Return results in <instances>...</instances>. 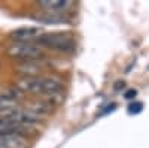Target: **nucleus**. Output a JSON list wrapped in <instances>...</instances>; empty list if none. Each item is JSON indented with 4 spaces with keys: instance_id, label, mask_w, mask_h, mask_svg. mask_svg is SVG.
Masks as SVG:
<instances>
[{
    "instance_id": "nucleus-9",
    "label": "nucleus",
    "mask_w": 149,
    "mask_h": 148,
    "mask_svg": "<svg viewBox=\"0 0 149 148\" xmlns=\"http://www.w3.org/2000/svg\"><path fill=\"white\" fill-rule=\"evenodd\" d=\"M0 148H8V147H6V145H3L2 142H0Z\"/></svg>"
},
{
    "instance_id": "nucleus-2",
    "label": "nucleus",
    "mask_w": 149,
    "mask_h": 148,
    "mask_svg": "<svg viewBox=\"0 0 149 148\" xmlns=\"http://www.w3.org/2000/svg\"><path fill=\"white\" fill-rule=\"evenodd\" d=\"M8 54L14 58H21L24 61H30L42 57L43 51L40 45H34L31 42L29 43H14L8 48Z\"/></svg>"
},
{
    "instance_id": "nucleus-3",
    "label": "nucleus",
    "mask_w": 149,
    "mask_h": 148,
    "mask_svg": "<svg viewBox=\"0 0 149 148\" xmlns=\"http://www.w3.org/2000/svg\"><path fill=\"white\" fill-rule=\"evenodd\" d=\"M42 36L40 27H19L10 33V39L15 43H29L34 39H39Z\"/></svg>"
},
{
    "instance_id": "nucleus-6",
    "label": "nucleus",
    "mask_w": 149,
    "mask_h": 148,
    "mask_svg": "<svg viewBox=\"0 0 149 148\" xmlns=\"http://www.w3.org/2000/svg\"><path fill=\"white\" fill-rule=\"evenodd\" d=\"M0 142L6 145L8 148H27L29 142L26 138H22L21 135H9V136H2Z\"/></svg>"
},
{
    "instance_id": "nucleus-8",
    "label": "nucleus",
    "mask_w": 149,
    "mask_h": 148,
    "mask_svg": "<svg viewBox=\"0 0 149 148\" xmlns=\"http://www.w3.org/2000/svg\"><path fill=\"white\" fill-rule=\"evenodd\" d=\"M136 96H137V91H136L134 88H131V90L125 91V94H124V97H125V99H128V100H131V99H134Z\"/></svg>"
},
{
    "instance_id": "nucleus-1",
    "label": "nucleus",
    "mask_w": 149,
    "mask_h": 148,
    "mask_svg": "<svg viewBox=\"0 0 149 148\" xmlns=\"http://www.w3.org/2000/svg\"><path fill=\"white\" fill-rule=\"evenodd\" d=\"M39 45L51 48V49H57L61 53H72L74 49V42L70 36L63 34V33H51V34H42L37 39Z\"/></svg>"
},
{
    "instance_id": "nucleus-4",
    "label": "nucleus",
    "mask_w": 149,
    "mask_h": 148,
    "mask_svg": "<svg viewBox=\"0 0 149 148\" xmlns=\"http://www.w3.org/2000/svg\"><path fill=\"white\" fill-rule=\"evenodd\" d=\"M18 91V90H17ZM14 93H8V94H0V117H8L12 111H15L19 103V94Z\"/></svg>"
},
{
    "instance_id": "nucleus-7",
    "label": "nucleus",
    "mask_w": 149,
    "mask_h": 148,
    "mask_svg": "<svg viewBox=\"0 0 149 148\" xmlns=\"http://www.w3.org/2000/svg\"><path fill=\"white\" fill-rule=\"evenodd\" d=\"M142 109H143V103L134 102V103H131V105L128 106V112H130V114H139V112H142Z\"/></svg>"
},
{
    "instance_id": "nucleus-5",
    "label": "nucleus",
    "mask_w": 149,
    "mask_h": 148,
    "mask_svg": "<svg viewBox=\"0 0 149 148\" xmlns=\"http://www.w3.org/2000/svg\"><path fill=\"white\" fill-rule=\"evenodd\" d=\"M37 5L48 12H63L72 3L69 0H42V2H37Z\"/></svg>"
}]
</instances>
